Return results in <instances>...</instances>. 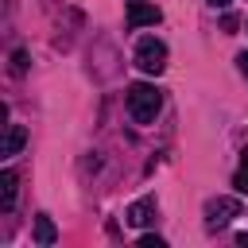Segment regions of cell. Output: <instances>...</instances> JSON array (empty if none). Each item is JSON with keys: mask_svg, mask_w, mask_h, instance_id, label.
<instances>
[{"mask_svg": "<svg viewBox=\"0 0 248 248\" xmlns=\"http://www.w3.org/2000/svg\"><path fill=\"white\" fill-rule=\"evenodd\" d=\"M159 105H163V97H159L155 85H147V81L128 85V112H132L136 124H151L159 116Z\"/></svg>", "mask_w": 248, "mask_h": 248, "instance_id": "1", "label": "cell"}, {"mask_svg": "<svg viewBox=\"0 0 248 248\" xmlns=\"http://www.w3.org/2000/svg\"><path fill=\"white\" fill-rule=\"evenodd\" d=\"M136 66H140L143 74H163V70H167V46H163L155 35L140 39V43H136Z\"/></svg>", "mask_w": 248, "mask_h": 248, "instance_id": "2", "label": "cell"}, {"mask_svg": "<svg viewBox=\"0 0 248 248\" xmlns=\"http://www.w3.org/2000/svg\"><path fill=\"white\" fill-rule=\"evenodd\" d=\"M232 217H240L236 198H209L205 202V229H225Z\"/></svg>", "mask_w": 248, "mask_h": 248, "instance_id": "3", "label": "cell"}, {"mask_svg": "<svg viewBox=\"0 0 248 248\" xmlns=\"http://www.w3.org/2000/svg\"><path fill=\"white\" fill-rule=\"evenodd\" d=\"M163 19V12L155 8V4H147V0H132L128 4V27L136 31V27H155Z\"/></svg>", "mask_w": 248, "mask_h": 248, "instance_id": "4", "label": "cell"}, {"mask_svg": "<svg viewBox=\"0 0 248 248\" xmlns=\"http://www.w3.org/2000/svg\"><path fill=\"white\" fill-rule=\"evenodd\" d=\"M155 213H159V209H155V202H151V198H140V202H132V205H128L124 221H128L132 229H143V225H151V221H155Z\"/></svg>", "mask_w": 248, "mask_h": 248, "instance_id": "5", "label": "cell"}, {"mask_svg": "<svg viewBox=\"0 0 248 248\" xmlns=\"http://www.w3.org/2000/svg\"><path fill=\"white\" fill-rule=\"evenodd\" d=\"M16 190H19V174H16V170H0V209H4V213H12Z\"/></svg>", "mask_w": 248, "mask_h": 248, "instance_id": "6", "label": "cell"}, {"mask_svg": "<svg viewBox=\"0 0 248 248\" xmlns=\"http://www.w3.org/2000/svg\"><path fill=\"white\" fill-rule=\"evenodd\" d=\"M23 143H27V132H23V124H8L0 155H4V159H12V155H19V147H23Z\"/></svg>", "mask_w": 248, "mask_h": 248, "instance_id": "7", "label": "cell"}, {"mask_svg": "<svg viewBox=\"0 0 248 248\" xmlns=\"http://www.w3.org/2000/svg\"><path fill=\"white\" fill-rule=\"evenodd\" d=\"M54 240H58V232H54V221H50L46 213H39V217H35V244L50 248Z\"/></svg>", "mask_w": 248, "mask_h": 248, "instance_id": "8", "label": "cell"}, {"mask_svg": "<svg viewBox=\"0 0 248 248\" xmlns=\"http://www.w3.org/2000/svg\"><path fill=\"white\" fill-rule=\"evenodd\" d=\"M232 190L248 194V147L240 151V163H236V174H232Z\"/></svg>", "mask_w": 248, "mask_h": 248, "instance_id": "9", "label": "cell"}, {"mask_svg": "<svg viewBox=\"0 0 248 248\" xmlns=\"http://www.w3.org/2000/svg\"><path fill=\"white\" fill-rule=\"evenodd\" d=\"M12 70H16V74H23V70H27V54H23V50H16V54H12Z\"/></svg>", "mask_w": 248, "mask_h": 248, "instance_id": "10", "label": "cell"}, {"mask_svg": "<svg viewBox=\"0 0 248 248\" xmlns=\"http://www.w3.org/2000/svg\"><path fill=\"white\" fill-rule=\"evenodd\" d=\"M140 248H167L163 236H140Z\"/></svg>", "mask_w": 248, "mask_h": 248, "instance_id": "11", "label": "cell"}, {"mask_svg": "<svg viewBox=\"0 0 248 248\" xmlns=\"http://www.w3.org/2000/svg\"><path fill=\"white\" fill-rule=\"evenodd\" d=\"M236 66H240V74L248 78V50H244V54H236Z\"/></svg>", "mask_w": 248, "mask_h": 248, "instance_id": "12", "label": "cell"}, {"mask_svg": "<svg viewBox=\"0 0 248 248\" xmlns=\"http://www.w3.org/2000/svg\"><path fill=\"white\" fill-rule=\"evenodd\" d=\"M209 4H213V8H229L232 0H209Z\"/></svg>", "mask_w": 248, "mask_h": 248, "instance_id": "13", "label": "cell"}, {"mask_svg": "<svg viewBox=\"0 0 248 248\" xmlns=\"http://www.w3.org/2000/svg\"><path fill=\"white\" fill-rule=\"evenodd\" d=\"M236 244H248V232H236Z\"/></svg>", "mask_w": 248, "mask_h": 248, "instance_id": "14", "label": "cell"}]
</instances>
